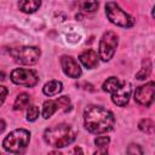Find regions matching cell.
I'll use <instances>...</instances> for the list:
<instances>
[{
  "label": "cell",
  "mask_w": 155,
  "mask_h": 155,
  "mask_svg": "<svg viewBox=\"0 0 155 155\" xmlns=\"http://www.w3.org/2000/svg\"><path fill=\"white\" fill-rule=\"evenodd\" d=\"M84 125L86 130L94 134L111 131L115 125L114 114L99 105H90L84 111Z\"/></svg>",
  "instance_id": "obj_1"
},
{
  "label": "cell",
  "mask_w": 155,
  "mask_h": 155,
  "mask_svg": "<svg viewBox=\"0 0 155 155\" xmlns=\"http://www.w3.org/2000/svg\"><path fill=\"white\" fill-rule=\"evenodd\" d=\"M76 138L75 130L67 124H58L51 126L44 132V140L46 144L54 148H64L71 144Z\"/></svg>",
  "instance_id": "obj_2"
},
{
  "label": "cell",
  "mask_w": 155,
  "mask_h": 155,
  "mask_svg": "<svg viewBox=\"0 0 155 155\" xmlns=\"http://www.w3.org/2000/svg\"><path fill=\"white\" fill-rule=\"evenodd\" d=\"M30 140V133L27 130L17 128L10 132L2 140V147L6 151L13 154H22Z\"/></svg>",
  "instance_id": "obj_3"
},
{
  "label": "cell",
  "mask_w": 155,
  "mask_h": 155,
  "mask_svg": "<svg viewBox=\"0 0 155 155\" xmlns=\"http://www.w3.org/2000/svg\"><path fill=\"white\" fill-rule=\"evenodd\" d=\"M105 15L108 17V19L121 28H131L134 24V18L128 15L127 12H125L116 2L114 1H109L105 5Z\"/></svg>",
  "instance_id": "obj_4"
},
{
  "label": "cell",
  "mask_w": 155,
  "mask_h": 155,
  "mask_svg": "<svg viewBox=\"0 0 155 155\" xmlns=\"http://www.w3.org/2000/svg\"><path fill=\"white\" fill-rule=\"evenodd\" d=\"M10 54L19 64L31 65L39 61L41 51L36 46H22V47H17V48L11 50Z\"/></svg>",
  "instance_id": "obj_5"
},
{
  "label": "cell",
  "mask_w": 155,
  "mask_h": 155,
  "mask_svg": "<svg viewBox=\"0 0 155 155\" xmlns=\"http://www.w3.org/2000/svg\"><path fill=\"white\" fill-rule=\"evenodd\" d=\"M117 35L114 31H107L103 34L98 47V56L103 62H108L113 58L117 47Z\"/></svg>",
  "instance_id": "obj_6"
},
{
  "label": "cell",
  "mask_w": 155,
  "mask_h": 155,
  "mask_svg": "<svg viewBox=\"0 0 155 155\" xmlns=\"http://www.w3.org/2000/svg\"><path fill=\"white\" fill-rule=\"evenodd\" d=\"M11 80L16 85L25 86V87H33L38 84L39 78L36 73L31 69H24V68H16L11 73Z\"/></svg>",
  "instance_id": "obj_7"
},
{
  "label": "cell",
  "mask_w": 155,
  "mask_h": 155,
  "mask_svg": "<svg viewBox=\"0 0 155 155\" xmlns=\"http://www.w3.org/2000/svg\"><path fill=\"white\" fill-rule=\"evenodd\" d=\"M154 94H155V82L149 81L145 85H142L138 88H136L134 101L140 105L149 107L154 102Z\"/></svg>",
  "instance_id": "obj_8"
},
{
  "label": "cell",
  "mask_w": 155,
  "mask_h": 155,
  "mask_svg": "<svg viewBox=\"0 0 155 155\" xmlns=\"http://www.w3.org/2000/svg\"><path fill=\"white\" fill-rule=\"evenodd\" d=\"M61 65H62V69H63L64 74L68 75L69 78L78 79V78H80V75L82 73L79 63L71 56H67V54L62 56L61 57Z\"/></svg>",
  "instance_id": "obj_9"
},
{
  "label": "cell",
  "mask_w": 155,
  "mask_h": 155,
  "mask_svg": "<svg viewBox=\"0 0 155 155\" xmlns=\"http://www.w3.org/2000/svg\"><path fill=\"white\" fill-rule=\"evenodd\" d=\"M131 97V85L126 81L121 82L119 88L111 93V101L117 107H125Z\"/></svg>",
  "instance_id": "obj_10"
},
{
  "label": "cell",
  "mask_w": 155,
  "mask_h": 155,
  "mask_svg": "<svg viewBox=\"0 0 155 155\" xmlns=\"http://www.w3.org/2000/svg\"><path fill=\"white\" fill-rule=\"evenodd\" d=\"M79 61L81 62V64L87 68V69H93L98 65V61H99V56L97 54L96 51L93 50H86L84 52H81L79 54Z\"/></svg>",
  "instance_id": "obj_11"
},
{
  "label": "cell",
  "mask_w": 155,
  "mask_h": 155,
  "mask_svg": "<svg viewBox=\"0 0 155 155\" xmlns=\"http://www.w3.org/2000/svg\"><path fill=\"white\" fill-rule=\"evenodd\" d=\"M62 90H63V85H62V82L58 81V80H51V81L46 82L45 86L42 87L44 94H46V96H48V97L58 94L59 92H62Z\"/></svg>",
  "instance_id": "obj_12"
},
{
  "label": "cell",
  "mask_w": 155,
  "mask_h": 155,
  "mask_svg": "<svg viewBox=\"0 0 155 155\" xmlns=\"http://www.w3.org/2000/svg\"><path fill=\"white\" fill-rule=\"evenodd\" d=\"M41 6V0H19L18 7L24 13H33Z\"/></svg>",
  "instance_id": "obj_13"
},
{
  "label": "cell",
  "mask_w": 155,
  "mask_h": 155,
  "mask_svg": "<svg viewBox=\"0 0 155 155\" xmlns=\"http://www.w3.org/2000/svg\"><path fill=\"white\" fill-rule=\"evenodd\" d=\"M59 109V105L57 103V101H46L42 105V116L44 119H48L51 117L57 110Z\"/></svg>",
  "instance_id": "obj_14"
},
{
  "label": "cell",
  "mask_w": 155,
  "mask_h": 155,
  "mask_svg": "<svg viewBox=\"0 0 155 155\" xmlns=\"http://www.w3.org/2000/svg\"><path fill=\"white\" fill-rule=\"evenodd\" d=\"M120 85H121V82L119 81V79H117L116 76H110V78H108V79L103 82L102 88H103V91H105V92H108V93H113L114 91H116V90L119 88Z\"/></svg>",
  "instance_id": "obj_15"
},
{
  "label": "cell",
  "mask_w": 155,
  "mask_h": 155,
  "mask_svg": "<svg viewBox=\"0 0 155 155\" xmlns=\"http://www.w3.org/2000/svg\"><path fill=\"white\" fill-rule=\"evenodd\" d=\"M76 4L79 8L85 12H94L99 6L97 0H78Z\"/></svg>",
  "instance_id": "obj_16"
},
{
  "label": "cell",
  "mask_w": 155,
  "mask_h": 155,
  "mask_svg": "<svg viewBox=\"0 0 155 155\" xmlns=\"http://www.w3.org/2000/svg\"><path fill=\"white\" fill-rule=\"evenodd\" d=\"M29 101H30V97H29L28 93H24V92L23 93H19L17 96L15 103H13V109L15 110H22V109H24L25 107H28Z\"/></svg>",
  "instance_id": "obj_17"
},
{
  "label": "cell",
  "mask_w": 155,
  "mask_h": 155,
  "mask_svg": "<svg viewBox=\"0 0 155 155\" xmlns=\"http://www.w3.org/2000/svg\"><path fill=\"white\" fill-rule=\"evenodd\" d=\"M109 137L107 136H99L94 139V144L97 148H99V150L96 151V154H105L108 153V145H109Z\"/></svg>",
  "instance_id": "obj_18"
},
{
  "label": "cell",
  "mask_w": 155,
  "mask_h": 155,
  "mask_svg": "<svg viewBox=\"0 0 155 155\" xmlns=\"http://www.w3.org/2000/svg\"><path fill=\"white\" fill-rule=\"evenodd\" d=\"M150 71H151V62L149 59H145V61H143V65H142L140 70L136 74V78L138 80H144L145 78L149 76Z\"/></svg>",
  "instance_id": "obj_19"
},
{
  "label": "cell",
  "mask_w": 155,
  "mask_h": 155,
  "mask_svg": "<svg viewBox=\"0 0 155 155\" xmlns=\"http://www.w3.org/2000/svg\"><path fill=\"white\" fill-rule=\"evenodd\" d=\"M138 127L140 131L148 133V134H151L154 132V122L150 120V119H143L139 121L138 124Z\"/></svg>",
  "instance_id": "obj_20"
},
{
  "label": "cell",
  "mask_w": 155,
  "mask_h": 155,
  "mask_svg": "<svg viewBox=\"0 0 155 155\" xmlns=\"http://www.w3.org/2000/svg\"><path fill=\"white\" fill-rule=\"evenodd\" d=\"M39 114H40V110L36 105H30L28 109H27V120L33 122L35 121L38 117H39Z\"/></svg>",
  "instance_id": "obj_21"
},
{
  "label": "cell",
  "mask_w": 155,
  "mask_h": 155,
  "mask_svg": "<svg viewBox=\"0 0 155 155\" xmlns=\"http://www.w3.org/2000/svg\"><path fill=\"white\" fill-rule=\"evenodd\" d=\"M58 105H59V109H63L64 111H69L70 110V107H71V103H70V99L69 97L67 96H62L59 97L58 99H56Z\"/></svg>",
  "instance_id": "obj_22"
},
{
  "label": "cell",
  "mask_w": 155,
  "mask_h": 155,
  "mask_svg": "<svg viewBox=\"0 0 155 155\" xmlns=\"http://www.w3.org/2000/svg\"><path fill=\"white\" fill-rule=\"evenodd\" d=\"M127 154H130V155H134V154L142 155L143 150H142V148L138 144H130L128 148H127Z\"/></svg>",
  "instance_id": "obj_23"
},
{
  "label": "cell",
  "mask_w": 155,
  "mask_h": 155,
  "mask_svg": "<svg viewBox=\"0 0 155 155\" xmlns=\"http://www.w3.org/2000/svg\"><path fill=\"white\" fill-rule=\"evenodd\" d=\"M6 96H7V88L4 87V86H0V107L2 105Z\"/></svg>",
  "instance_id": "obj_24"
},
{
  "label": "cell",
  "mask_w": 155,
  "mask_h": 155,
  "mask_svg": "<svg viewBox=\"0 0 155 155\" xmlns=\"http://www.w3.org/2000/svg\"><path fill=\"white\" fill-rule=\"evenodd\" d=\"M5 127H6V124H5V121L0 119V133H2V132H4Z\"/></svg>",
  "instance_id": "obj_25"
},
{
  "label": "cell",
  "mask_w": 155,
  "mask_h": 155,
  "mask_svg": "<svg viewBox=\"0 0 155 155\" xmlns=\"http://www.w3.org/2000/svg\"><path fill=\"white\" fill-rule=\"evenodd\" d=\"M73 151H74V153H82V150H81L80 148H75Z\"/></svg>",
  "instance_id": "obj_26"
}]
</instances>
